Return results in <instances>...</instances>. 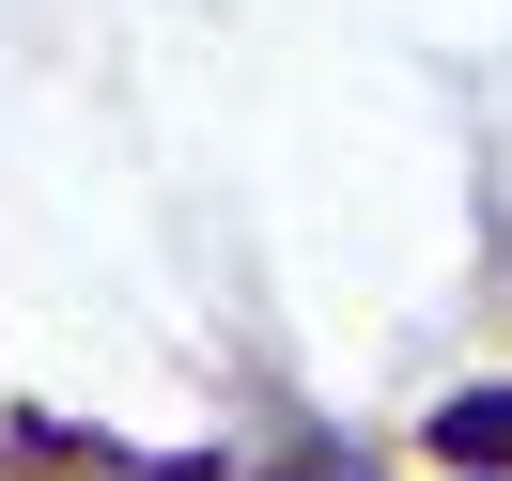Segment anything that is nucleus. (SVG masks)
<instances>
[{
  "mask_svg": "<svg viewBox=\"0 0 512 481\" xmlns=\"http://www.w3.org/2000/svg\"><path fill=\"white\" fill-rule=\"evenodd\" d=\"M435 450H466V466H512V388H466V404L435 419Z\"/></svg>",
  "mask_w": 512,
  "mask_h": 481,
  "instance_id": "f257e3e1",
  "label": "nucleus"
},
{
  "mask_svg": "<svg viewBox=\"0 0 512 481\" xmlns=\"http://www.w3.org/2000/svg\"><path fill=\"white\" fill-rule=\"evenodd\" d=\"M295 481H373V466H295Z\"/></svg>",
  "mask_w": 512,
  "mask_h": 481,
  "instance_id": "f03ea898",
  "label": "nucleus"
}]
</instances>
